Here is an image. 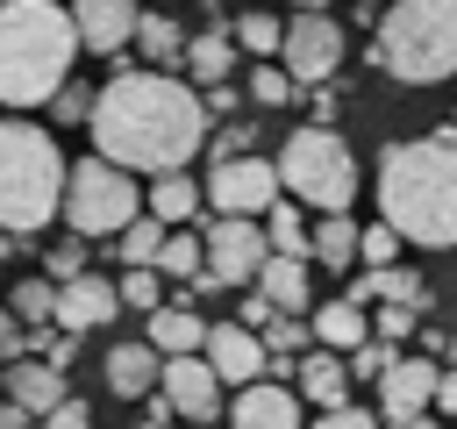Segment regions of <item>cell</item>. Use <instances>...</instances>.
I'll use <instances>...</instances> for the list:
<instances>
[{
	"instance_id": "6da1fadb",
	"label": "cell",
	"mask_w": 457,
	"mask_h": 429,
	"mask_svg": "<svg viewBox=\"0 0 457 429\" xmlns=\"http://www.w3.org/2000/svg\"><path fill=\"white\" fill-rule=\"evenodd\" d=\"M93 150L121 172H186L193 150L207 143V100L193 86H179L171 72L143 64V72H114L107 86H93Z\"/></svg>"
},
{
	"instance_id": "7a4b0ae2",
	"label": "cell",
	"mask_w": 457,
	"mask_h": 429,
	"mask_svg": "<svg viewBox=\"0 0 457 429\" xmlns=\"http://www.w3.org/2000/svg\"><path fill=\"white\" fill-rule=\"evenodd\" d=\"M378 222H393L400 243L457 250V129L386 143V157H378Z\"/></svg>"
},
{
	"instance_id": "3957f363",
	"label": "cell",
	"mask_w": 457,
	"mask_h": 429,
	"mask_svg": "<svg viewBox=\"0 0 457 429\" xmlns=\"http://www.w3.org/2000/svg\"><path fill=\"white\" fill-rule=\"evenodd\" d=\"M79 64V29L64 0H0V107H43Z\"/></svg>"
},
{
	"instance_id": "277c9868",
	"label": "cell",
	"mask_w": 457,
	"mask_h": 429,
	"mask_svg": "<svg viewBox=\"0 0 457 429\" xmlns=\"http://www.w3.org/2000/svg\"><path fill=\"white\" fill-rule=\"evenodd\" d=\"M64 200V150L50 129L7 114L0 122V229L7 236H36L57 222Z\"/></svg>"
},
{
	"instance_id": "5b68a950",
	"label": "cell",
	"mask_w": 457,
	"mask_h": 429,
	"mask_svg": "<svg viewBox=\"0 0 457 429\" xmlns=\"http://www.w3.org/2000/svg\"><path fill=\"white\" fill-rule=\"evenodd\" d=\"M371 64L400 86L457 79V0H393L378 21Z\"/></svg>"
},
{
	"instance_id": "8992f818",
	"label": "cell",
	"mask_w": 457,
	"mask_h": 429,
	"mask_svg": "<svg viewBox=\"0 0 457 429\" xmlns=\"http://www.w3.org/2000/svg\"><path fill=\"white\" fill-rule=\"evenodd\" d=\"M278 186H286L293 200L321 207V214H343V207L357 200V157H350V143H343L328 122H307V129H293L286 150H278Z\"/></svg>"
},
{
	"instance_id": "52a82bcc",
	"label": "cell",
	"mask_w": 457,
	"mask_h": 429,
	"mask_svg": "<svg viewBox=\"0 0 457 429\" xmlns=\"http://www.w3.org/2000/svg\"><path fill=\"white\" fill-rule=\"evenodd\" d=\"M57 214L71 222V236H114L121 222L143 214V186H136V172L107 164V157L93 150L86 164H64V200H57Z\"/></svg>"
},
{
	"instance_id": "ba28073f",
	"label": "cell",
	"mask_w": 457,
	"mask_h": 429,
	"mask_svg": "<svg viewBox=\"0 0 457 429\" xmlns=\"http://www.w3.org/2000/svg\"><path fill=\"white\" fill-rule=\"evenodd\" d=\"M278 64L293 72V86H328L343 72V21L336 14H293L278 36Z\"/></svg>"
},
{
	"instance_id": "9c48e42d",
	"label": "cell",
	"mask_w": 457,
	"mask_h": 429,
	"mask_svg": "<svg viewBox=\"0 0 457 429\" xmlns=\"http://www.w3.org/2000/svg\"><path fill=\"white\" fill-rule=\"evenodd\" d=\"M200 250H207L214 286H257V265L271 257V243H264V222H257V214H214V222H207V236H200Z\"/></svg>"
},
{
	"instance_id": "30bf717a",
	"label": "cell",
	"mask_w": 457,
	"mask_h": 429,
	"mask_svg": "<svg viewBox=\"0 0 457 429\" xmlns=\"http://www.w3.org/2000/svg\"><path fill=\"white\" fill-rule=\"evenodd\" d=\"M286 186H278V164L271 157H221L214 172H207V200H214V214H264L271 200H278Z\"/></svg>"
},
{
	"instance_id": "8fae6325",
	"label": "cell",
	"mask_w": 457,
	"mask_h": 429,
	"mask_svg": "<svg viewBox=\"0 0 457 429\" xmlns=\"http://www.w3.org/2000/svg\"><path fill=\"white\" fill-rule=\"evenodd\" d=\"M157 393L171 400V415L179 422H214L221 415V379H214V365L200 358V350H179V358H164V372H157Z\"/></svg>"
},
{
	"instance_id": "7c38bea8",
	"label": "cell",
	"mask_w": 457,
	"mask_h": 429,
	"mask_svg": "<svg viewBox=\"0 0 457 429\" xmlns=\"http://www.w3.org/2000/svg\"><path fill=\"white\" fill-rule=\"evenodd\" d=\"M200 358L214 365L221 386H250V379H264V365H271V350H264V336H257L250 322H207Z\"/></svg>"
},
{
	"instance_id": "4fadbf2b",
	"label": "cell",
	"mask_w": 457,
	"mask_h": 429,
	"mask_svg": "<svg viewBox=\"0 0 457 429\" xmlns=\"http://www.w3.org/2000/svg\"><path fill=\"white\" fill-rule=\"evenodd\" d=\"M71 29H79V50L121 57L136 43V0H71Z\"/></svg>"
},
{
	"instance_id": "5bb4252c",
	"label": "cell",
	"mask_w": 457,
	"mask_h": 429,
	"mask_svg": "<svg viewBox=\"0 0 457 429\" xmlns=\"http://www.w3.org/2000/svg\"><path fill=\"white\" fill-rule=\"evenodd\" d=\"M114 315H121V293H114V279H93V272H79V279H57V329L86 336V329H100V322H114Z\"/></svg>"
},
{
	"instance_id": "9a60e30c",
	"label": "cell",
	"mask_w": 457,
	"mask_h": 429,
	"mask_svg": "<svg viewBox=\"0 0 457 429\" xmlns=\"http://www.w3.org/2000/svg\"><path fill=\"white\" fill-rule=\"evenodd\" d=\"M228 429H307L300 422V393L278 386V379H250V386H236Z\"/></svg>"
},
{
	"instance_id": "2e32d148",
	"label": "cell",
	"mask_w": 457,
	"mask_h": 429,
	"mask_svg": "<svg viewBox=\"0 0 457 429\" xmlns=\"http://www.w3.org/2000/svg\"><path fill=\"white\" fill-rule=\"evenodd\" d=\"M428 400H436V365H428V358H393V365L378 372V408H386V422H393V415H428Z\"/></svg>"
},
{
	"instance_id": "e0dca14e",
	"label": "cell",
	"mask_w": 457,
	"mask_h": 429,
	"mask_svg": "<svg viewBox=\"0 0 457 429\" xmlns=\"http://www.w3.org/2000/svg\"><path fill=\"white\" fill-rule=\"evenodd\" d=\"M157 372H164V350H157V343H114L107 365H100V379H107L114 400H143V393H157Z\"/></svg>"
},
{
	"instance_id": "ac0fdd59",
	"label": "cell",
	"mask_w": 457,
	"mask_h": 429,
	"mask_svg": "<svg viewBox=\"0 0 457 429\" xmlns=\"http://www.w3.org/2000/svg\"><path fill=\"white\" fill-rule=\"evenodd\" d=\"M0 379H7V400H21L29 415H43V408H57L64 400V365H50V358H7L0 365Z\"/></svg>"
},
{
	"instance_id": "d6986e66",
	"label": "cell",
	"mask_w": 457,
	"mask_h": 429,
	"mask_svg": "<svg viewBox=\"0 0 457 429\" xmlns=\"http://www.w3.org/2000/svg\"><path fill=\"white\" fill-rule=\"evenodd\" d=\"M293 372H300V393H307L314 408H343V400H350V358H343V350L321 343V350H307Z\"/></svg>"
},
{
	"instance_id": "ffe728a7",
	"label": "cell",
	"mask_w": 457,
	"mask_h": 429,
	"mask_svg": "<svg viewBox=\"0 0 457 429\" xmlns=\"http://www.w3.org/2000/svg\"><path fill=\"white\" fill-rule=\"evenodd\" d=\"M257 293H264L271 307H286V315H307V257L271 250V257L257 265Z\"/></svg>"
},
{
	"instance_id": "44dd1931",
	"label": "cell",
	"mask_w": 457,
	"mask_h": 429,
	"mask_svg": "<svg viewBox=\"0 0 457 429\" xmlns=\"http://www.w3.org/2000/svg\"><path fill=\"white\" fill-rule=\"evenodd\" d=\"M179 64L193 72V86H221L236 72V36L228 29H200V36H186V57Z\"/></svg>"
},
{
	"instance_id": "7402d4cb",
	"label": "cell",
	"mask_w": 457,
	"mask_h": 429,
	"mask_svg": "<svg viewBox=\"0 0 457 429\" xmlns=\"http://www.w3.org/2000/svg\"><path fill=\"white\" fill-rule=\"evenodd\" d=\"M200 200H207V193H200V179H186V172H157V179H150V193H143V207H150L164 229L193 222V214H200Z\"/></svg>"
},
{
	"instance_id": "603a6c76",
	"label": "cell",
	"mask_w": 457,
	"mask_h": 429,
	"mask_svg": "<svg viewBox=\"0 0 457 429\" xmlns=\"http://www.w3.org/2000/svg\"><path fill=\"white\" fill-rule=\"evenodd\" d=\"M307 257H314L321 272H350V265H357V222H350V207H343V214H321V222L307 229Z\"/></svg>"
},
{
	"instance_id": "cb8c5ba5",
	"label": "cell",
	"mask_w": 457,
	"mask_h": 429,
	"mask_svg": "<svg viewBox=\"0 0 457 429\" xmlns=\"http://www.w3.org/2000/svg\"><path fill=\"white\" fill-rule=\"evenodd\" d=\"M307 329H314V343H328V350H357V343L371 336V322H364V307H357L350 293H343V300H321Z\"/></svg>"
},
{
	"instance_id": "d4e9b609",
	"label": "cell",
	"mask_w": 457,
	"mask_h": 429,
	"mask_svg": "<svg viewBox=\"0 0 457 429\" xmlns=\"http://www.w3.org/2000/svg\"><path fill=\"white\" fill-rule=\"evenodd\" d=\"M150 343H157L164 358L200 350V343H207V322H200L193 307H179V300H157V307H150Z\"/></svg>"
},
{
	"instance_id": "484cf974",
	"label": "cell",
	"mask_w": 457,
	"mask_h": 429,
	"mask_svg": "<svg viewBox=\"0 0 457 429\" xmlns=\"http://www.w3.org/2000/svg\"><path fill=\"white\" fill-rule=\"evenodd\" d=\"M350 300H357V307H364V300H407V307H421L428 286H421L414 272H400V265H371V272L350 286Z\"/></svg>"
},
{
	"instance_id": "4316f807",
	"label": "cell",
	"mask_w": 457,
	"mask_h": 429,
	"mask_svg": "<svg viewBox=\"0 0 457 429\" xmlns=\"http://www.w3.org/2000/svg\"><path fill=\"white\" fill-rule=\"evenodd\" d=\"M136 50H143V64L171 72V64L186 57V36H179V21H164V14H136Z\"/></svg>"
},
{
	"instance_id": "83f0119b",
	"label": "cell",
	"mask_w": 457,
	"mask_h": 429,
	"mask_svg": "<svg viewBox=\"0 0 457 429\" xmlns=\"http://www.w3.org/2000/svg\"><path fill=\"white\" fill-rule=\"evenodd\" d=\"M157 272H171V279H200L207 272V250H200V236L179 222V229H164V243H157Z\"/></svg>"
},
{
	"instance_id": "f1b7e54d",
	"label": "cell",
	"mask_w": 457,
	"mask_h": 429,
	"mask_svg": "<svg viewBox=\"0 0 457 429\" xmlns=\"http://www.w3.org/2000/svg\"><path fill=\"white\" fill-rule=\"evenodd\" d=\"M264 243L286 250V257H307V222H300V200H271L264 207Z\"/></svg>"
},
{
	"instance_id": "f546056e",
	"label": "cell",
	"mask_w": 457,
	"mask_h": 429,
	"mask_svg": "<svg viewBox=\"0 0 457 429\" xmlns=\"http://www.w3.org/2000/svg\"><path fill=\"white\" fill-rule=\"evenodd\" d=\"M157 243H164V222H157L150 207H143L136 222H121V229H114V250H121L129 265H157Z\"/></svg>"
},
{
	"instance_id": "4dcf8cb0",
	"label": "cell",
	"mask_w": 457,
	"mask_h": 429,
	"mask_svg": "<svg viewBox=\"0 0 457 429\" xmlns=\"http://www.w3.org/2000/svg\"><path fill=\"white\" fill-rule=\"evenodd\" d=\"M7 315H21L29 329L57 322V279H21V286L7 293Z\"/></svg>"
},
{
	"instance_id": "1f68e13d",
	"label": "cell",
	"mask_w": 457,
	"mask_h": 429,
	"mask_svg": "<svg viewBox=\"0 0 457 429\" xmlns=\"http://www.w3.org/2000/svg\"><path fill=\"white\" fill-rule=\"evenodd\" d=\"M228 29H236V50H250V57H278V36H286L278 14H257V7H250V14L228 21Z\"/></svg>"
},
{
	"instance_id": "d6a6232c",
	"label": "cell",
	"mask_w": 457,
	"mask_h": 429,
	"mask_svg": "<svg viewBox=\"0 0 457 429\" xmlns=\"http://www.w3.org/2000/svg\"><path fill=\"white\" fill-rule=\"evenodd\" d=\"M114 293H121V307H136V315H150V307L164 300V272H157V265H129V272L114 279Z\"/></svg>"
},
{
	"instance_id": "836d02e7",
	"label": "cell",
	"mask_w": 457,
	"mask_h": 429,
	"mask_svg": "<svg viewBox=\"0 0 457 429\" xmlns=\"http://www.w3.org/2000/svg\"><path fill=\"white\" fill-rule=\"evenodd\" d=\"M293 93H300V86H293V72H286V64H264V57H257V72H250V100H257V107H286Z\"/></svg>"
},
{
	"instance_id": "e575fe53",
	"label": "cell",
	"mask_w": 457,
	"mask_h": 429,
	"mask_svg": "<svg viewBox=\"0 0 457 429\" xmlns=\"http://www.w3.org/2000/svg\"><path fill=\"white\" fill-rule=\"evenodd\" d=\"M257 336H264V350H271V358H293V350H307V336H314V329H307L300 315H286V307H278Z\"/></svg>"
},
{
	"instance_id": "d590c367",
	"label": "cell",
	"mask_w": 457,
	"mask_h": 429,
	"mask_svg": "<svg viewBox=\"0 0 457 429\" xmlns=\"http://www.w3.org/2000/svg\"><path fill=\"white\" fill-rule=\"evenodd\" d=\"M393 257H400V229H393V222L357 229V265H393Z\"/></svg>"
},
{
	"instance_id": "8d00e7d4",
	"label": "cell",
	"mask_w": 457,
	"mask_h": 429,
	"mask_svg": "<svg viewBox=\"0 0 457 429\" xmlns=\"http://www.w3.org/2000/svg\"><path fill=\"white\" fill-rule=\"evenodd\" d=\"M343 358H350V379H378V372L400 358V343H386V336H364V343H357V350H343Z\"/></svg>"
},
{
	"instance_id": "74e56055",
	"label": "cell",
	"mask_w": 457,
	"mask_h": 429,
	"mask_svg": "<svg viewBox=\"0 0 457 429\" xmlns=\"http://www.w3.org/2000/svg\"><path fill=\"white\" fill-rule=\"evenodd\" d=\"M43 107H50L57 122H86V114H93V86H71V79H64V86H57Z\"/></svg>"
},
{
	"instance_id": "f35d334b",
	"label": "cell",
	"mask_w": 457,
	"mask_h": 429,
	"mask_svg": "<svg viewBox=\"0 0 457 429\" xmlns=\"http://www.w3.org/2000/svg\"><path fill=\"white\" fill-rule=\"evenodd\" d=\"M86 272V236H64L50 257H43V279H79Z\"/></svg>"
},
{
	"instance_id": "ab89813d",
	"label": "cell",
	"mask_w": 457,
	"mask_h": 429,
	"mask_svg": "<svg viewBox=\"0 0 457 429\" xmlns=\"http://www.w3.org/2000/svg\"><path fill=\"white\" fill-rule=\"evenodd\" d=\"M414 315H421V307H407V300H386V307L371 315V336H386V343H400V336H414Z\"/></svg>"
},
{
	"instance_id": "60d3db41",
	"label": "cell",
	"mask_w": 457,
	"mask_h": 429,
	"mask_svg": "<svg viewBox=\"0 0 457 429\" xmlns=\"http://www.w3.org/2000/svg\"><path fill=\"white\" fill-rule=\"evenodd\" d=\"M43 429H93V408L79 393H64L57 408H43Z\"/></svg>"
},
{
	"instance_id": "b9f144b4",
	"label": "cell",
	"mask_w": 457,
	"mask_h": 429,
	"mask_svg": "<svg viewBox=\"0 0 457 429\" xmlns=\"http://www.w3.org/2000/svg\"><path fill=\"white\" fill-rule=\"evenodd\" d=\"M307 429H378V422H371L364 408H350V400H343V408H321V415H314Z\"/></svg>"
},
{
	"instance_id": "7bdbcfd3",
	"label": "cell",
	"mask_w": 457,
	"mask_h": 429,
	"mask_svg": "<svg viewBox=\"0 0 457 429\" xmlns=\"http://www.w3.org/2000/svg\"><path fill=\"white\" fill-rule=\"evenodd\" d=\"M250 143H257V136H250V122H228V129H221V136H214L207 150H214V164H221V157H243Z\"/></svg>"
},
{
	"instance_id": "ee69618b",
	"label": "cell",
	"mask_w": 457,
	"mask_h": 429,
	"mask_svg": "<svg viewBox=\"0 0 457 429\" xmlns=\"http://www.w3.org/2000/svg\"><path fill=\"white\" fill-rule=\"evenodd\" d=\"M200 100H207V114H236V100H243V93H236V86H228V79H221V86H207V93H200Z\"/></svg>"
},
{
	"instance_id": "f6af8a7d",
	"label": "cell",
	"mask_w": 457,
	"mask_h": 429,
	"mask_svg": "<svg viewBox=\"0 0 457 429\" xmlns=\"http://www.w3.org/2000/svg\"><path fill=\"white\" fill-rule=\"evenodd\" d=\"M428 408H443V415H457V365L450 372H436V400Z\"/></svg>"
},
{
	"instance_id": "bcb514c9",
	"label": "cell",
	"mask_w": 457,
	"mask_h": 429,
	"mask_svg": "<svg viewBox=\"0 0 457 429\" xmlns=\"http://www.w3.org/2000/svg\"><path fill=\"white\" fill-rule=\"evenodd\" d=\"M271 315H278V307H271V300H264V293H250V300H243V322H250V329H264V322H271Z\"/></svg>"
},
{
	"instance_id": "7dc6e473",
	"label": "cell",
	"mask_w": 457,
	"mask_h": 429,
	"mask_svg": "<svg viewBox=\"0 0 457 429\" xmlns=\"http://www.w3.org/2000/svg\"><path fill=\"white\" fill-rule=\"evenodd\" d=\"M0 429H29V408H21V400H7V408H0Z\"/></svg>"
},
{
	"instance_id": "c3c4849f",
	"label": "cell",
	"mask_w": 457,
	"mask_h": 429,
	"mask_svg": "<svg viewBox=\"0 0 457 429\" xmlns=\"http://www.w3.org/2000/svg\"><path fill=\"white\" fill-rule=\"evenodd\" d=\"M378 429H436L428 415H393V422H378Z\"/></svg>"
},
{
	"instance_id": "681fc988",
	"label": "cell",
	"mask_w": 457,
	"mask_h": 429,
	"mask_svg": "<svg viewBox=\"0 0 457 429\" xmlns=\"http://www.w3.org/2000/svg\"><path fill=\"white\" fill-rule=\"evenodd\" d=\"M293 7H300V14H328L336 0H293Z\"/></svg>"
},
{
	"instance_id": "f907efd6",
	"label": "cell",
	"mask_w": 457,
	"mask_h": 429,
	"mask_svg": "<svg viewBox=\"0 0 457 429\" xmlns=\"http://www.w3.org/2000/svg\"><path fill=\"white\" fill-rule=\"evenodd\" d=\"M7 350H14V329H7V315H0V365H7Z\"/></svg>"
},
{
	"instance_id": "816d5d0a",
	"label": "cell",
	"mask_w": 457,
	"mask_h": 429,
	"mask_svg": "<svg viewBox=\"0 0 457 429\" xmlns=\"http://www.w3.org/2000/svg\"><path fill=\"white\" fill-rule=\"evenodd\" d=\"M7 257H14V236H7V229H0V265H7Z\"/></svg>"
},
{
	"instance_id": "f5cc1de1",
	"label": "cell",
	"mask_w": 457,
	"mask_h": 429,
	"mask_svg": "<svg viewBox=\"0 0 457 429\" xmlns=\"http://www.w3.org/2000/svg\"><path fill=\"white\" fill-rule=\"evenodd\" d=\"M143 429H171V422H143Z\"/></svg>"
}]
</instances>
